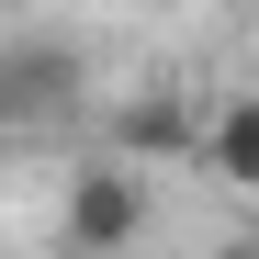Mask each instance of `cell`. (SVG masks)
<instances>
[{
	"instance_id": "5",
	"label": "cell",
	"mask_w": 259,
	"mask_h": 259,
	"mask_svg": "<svg viewBox=\"0 0 259 259\" xmlns=\"http://www.w3.org/2000/svg\"><path fill=\"white\" fill-rule=\"evenodd\" d=\"M214 259H259V248H214Z\"/></svg>"
},
{
	"instance_id": "1",
	"label": "cell",
	"mask_w": 259,
	"mask_h": 259,
	"mask_svg": "<svg viewBox=\"0 0 259 259\" xmlns=\"http://www.w3.org/2000/svg\"><path fill=\"white\" fill-rule=\"evenodd\" d=\"M91 113V46L68 23H0V136H68Z\"/></svg>"
},
{
	"instance_id": "2",
	"label": "cell",
	"mask_w": 259,
	"mask_h": 259,
	"mask_svg": "<svg viewBox=\"0 0 259 259\" xmlns=\"http://www.w3.org/2000/svg\"><path fill=\"white\" fill-rule=\"evenodd\" d=\"M147 226H158L147 169H124V158H79L68 181H57V237H68V259H124Z\"/></svg>"
},
{
	"instance_id": "3",
	"label": "cell",
	"mask_w": 259,
	"mask_h": 259,
	"mask_svg": "<svg viewBox=\"0 0 259 259\" xmlns=\"http://www.w3.org/2000/svg\"><path fill=\"white\" fill-rule=\"evenodd\" d=\"M169 147H203L192 113L169 102V91H136V102L113 113V158H124V169H147V158H169Z\"/></svg>"
},
{
	"instance_id": "4",
	"label": "cell",
	"mask_w": 259,
	"mask_h": 259,
	"mask_svg": "<svg viewBox=\"0 0 259 259\" xmlns=\"http://www.w3.org/2000/svg\"><path fill=\"white\" fill-rule=\"evenodd\" d=\"M203 169H214V181H237V192H259V91L226 102V113L203 124Z\"/></svg>"
}]
</instances>
